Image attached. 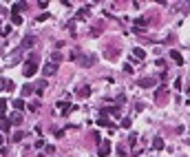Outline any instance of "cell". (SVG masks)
<instances>
[{
    "mask_svg": "<svg viewBox=\"0 0 190 157\" xmlns=\"http://www.w3.org/2000/svg\"><path fill=\"white\" fill-rule=\"evenodd\" d=\"M22 73H24V77H31V75H36V73H38V64H33V62H27V64H24V69H22Z\"/></svg>",
    "mask_w": 190,
    "mask_h": 157,
    "instance_id": "1",
    "label": "cell"
},
{
    "mask_svg": "<svg viewBox=\"0 0 190 157\" xmlns=\"http://www.w3.org/2000/svg\"><path fill=\"white\" fill-rule=\"evenodd\" d=\"M97 155H99V157L111 155V142H108V139H106V142H99V150H97Z\"/></svg>",
    "mask_w": 190,
    "mask_h": 157,
    "instance_id": "2",
    "label": "cell"
},
{
    "mask_svg": "<svg viewBox=\"0 0 190 157\" xmlns=\"http://www.w3.org/2000/svg\"><path fill=\"white\" fill-rule=\"evenodd\" d=\"M139 86H144V89H148V86H155L157 84V77H139L137 80Z\"/></svg>",
    "mask_w": 190,
    "mask_h": 157,
    "instance_id": "3",
    "label": "cell"
},
{
    "mask_svg": "<svg viewBox=\"0 0 190 157\" xmlns=\"http://www.w3.org/2000/svg\"><path fill=\"white\" fill-rule=\"evenodd\" d=\"M55 71H58V64H53V62H49V64L42 66V75H47V77H51Z\"/></svg>",
    "mask_w": 190,
    "mask_h": 157,
    "instance_id": "4",
    "label": "cell"
},
{
    "mask_svg": "<svg viewBox=\"0 0 190 157\" xmlns=\"http://www.w3.org/2000/svg\"><path fill=\"white\" fill-rule=\"evenodd\" d=\"M99 115H102V117H106V115H115V117H119V109H117V106H111V109H102V111H99Z\"/></svg>",
    "mask_w": 190,
    "mask_h": 157,
    "instance_id": "5",
    "label": "cell"
},
{
    "mask_svg": "<svg viewBox=\"0 0 190 157\" xmlns=\"http://www.w3.org/2000/svg\"><path fill=\"white\" fill-rule=\"evenodd\" d=\"M80 64L82 66H93L95 64V55H80Z\"/></svg>",
    "mask_w": 190,
    "mask_h": 157,
    "instance_id": "6",
    "label": "cell"
},
{
    "mask_svg": "<svg viewBox=\"0 0 190 157\" xmlns=\"http://www.w3.org/2000/svg\"><path fill=\"white\" fill-rule=\"evenodd\" d=\"M97 124H99V126H104V128L108 126V131H111V133H113L115 128H117V126L113 124V122H108V120H106V117H99V120H97Z\"/></svg>",
    "mask_w": 190,
    "mask_h": 157,
    "instance_id": "7",
    "label": "cell"
},
{
    "mask_svg": "<svg viewBox=\"0 0 190 157\" xmlns=\"http://www.w3.org/2000/svg\"><path fill=\"white\" fill-rule=\"evenodd\" d=\"M22 9H27V2H13V4H11V13H13V16H18Z\"/></svg>",
    "mask_w": 190,
    "mask_h": 157,
    "instance_id": "8",
    "label": "cell"
},
{
    "mask_svg": "<svg viewBox=\"0 0 190 157\" xmlns=\"http://www.w3.org/2000/svg\"><path fill=\"white\" fill-rule=\"evenodd\" d=\"M55 106H58V109H62V115H69V113H71V109H73V106H71L69 102H58Z\"/></svg>",
    "mask_w": 190,
    "mask_h": 157,
    "instance_id": "9",
    "label": "cell"
},
{
    "mask_svg": "<svg viewBox=\"0 0 190 157\" xmlns=\"http://www.w3.org/2000/svg\"><path fill=\"white\" fill-rule=\"evenodd\" d=\"M77 95H80V97H88V95H91V86H88V84L80 86V89H77Z\"/></svg>",
    "mask_w": 190,
    "mask_h": 157,
    "instance_id": "10",
    "label": "cell"
},
{
    "mask_svg": "<svg viewBox=\"0 0 190 157\" xmlns=\"http://www.w3.org/2000/svg\"><path fill=\"white\" fill-rule=\"evenodd\" d=\"M170 58H172V60H175V62H177V64H179V66L183 64V58H181V53H179V51H175V49H172V51H170Z\"/></svg>",
    "mask_w": 190,
    "mask_h": 157,
    "instance_id": "11",
    "label": "cell"
},
{
    "mask_svg": "<svg viewBox=\"0 0 190 157\" xmlns=\"http://www.w3.org/2000/svg\"><path fill=\"white\" fill-rule=\"evenodd\" d=\"M33 42H36V38H33V36H27L24 40H22V47H24V49H31Z\"/></svg>",
    "mask_w": 190,
    "mask_h": 157,
    "instance_id": "12",
    "label": "cell"
},
{
    "mask_svg": "<svg viewBox=\"0 0 190 157\" xmlns=\"http://www.w3.org/2000/svg\"><path fill=\"white\" fill-rule=\"evenodd\" d=\"M153 148H155V150H161V148H164V139H161L159 135L153 139Z\"/></svg>",
    "mask_w": 190,
    "mask_h": 157,
    "instance_id": "13",
    "label": "cell"
},
{
    "mask_svg": "<svg viewBox=\"0 0 190 157\" xmlns=\"http://www.w3.org/2000/svg\"><path fill=\"white\" fill-rule=\"evenodd\" d=\"M88 11H91V4H86V7H82L80 11H77V18H86Z\"/></svg>",
    "mask_w": 190,
    "mask_h": 157,
    "instance_id": "14",
    "label": "cell"
},
{
    "mask_svg": "<svg viewBox=\"0 0 190 157\" xmlns=\"http://www.w3.org/2000/svg\"><path fill=\"white\" fill-rule=\"evenodd\" d=\"M9 124H22V115L20 113H13V115H11V120H9Z\"/></svg>",
    "mask_w": 190,
    "mask_h": 157,
    "instance_id": "15",
    "label": "cell"
},
{
    "mask_svg": "<svg viewBox=\"0 0 190 157\" xmlns=\"http://www.w3.org/2000/svg\"><path fill=\"white\" fill-rule=\"evenodd\" d=\"M133 55H135L137 60H144V58H146V51H144V49H139V47H137L135 51H133Z\"/></svg>",
    "mask_w": 190,
    "mask_h": 157,
    "instance_id": "16",
    "label": "cell"
},
{
    "mask_svg": "<svg viewBox=\"0 0 190 157\" xmlns=\"http://www.w3.org/2000/svg\"><path fill=\"white\" fill-rule=\"evenodd\" d=\"M9 120H7V117H0V131H9Z\"/></svg>",
    "mask_w": 190,
    "mask_h": 157,
    "instance_id": "17",
    "label": "cell"
},
{
    "mask_svg": "<svg viewBox=\"0 0 190 157\" xmlns=\"http://www.w3.org/2000/svg\"><path fill=\"white\" fill-rule=\"evenodd\" d=\"M22 137H24V131H16L13 135H11V139H13V142H20Z\"/></svg>",
    "mask_w": 190,
    "mask_h": 157,
    "instance_id": "18",
    "label": "cell"
},
{
    "mask_svg": "<svg viewBox=\"0 0 190 157\" xmlns=\"http://www.w3.org/2000/svg\"><path fill=\"white\" fill-rule=\"evenodd\" d=\"M11 104H13V109H18V111H22V109H24V102H22V97H20V100H13Z\"/></svg>",
    "mask_w": 190,
    "mask_h": 157,
    "instance_id": "19",
    "label": "cell"
},
{
    "mask_svg": "<svg viewBox=\"0 0 190 157\" xmlns=\"http://www.w3.org/2000/svg\"><path fill=\"white\" fill-rule=\"evenodd\" d=\"M38 60H40V58H38V53H29V60H27V62H33V64H38Z\"/></svg>",
    "mask_w": 190,
    "mask_h": 157,
    "instance_id": "20",
    "label": "cell"
},
{
    "mask_svg": "<svg viewBox=\"0 0 190 157\" xmlns=\"http://www.w3.org/2000/svg\"><path fill=\"white\" fill-rule=\"evenodd\" d=\"M33 91V86H31V84H24V86H22V93H24V95H29Z\"/></svg>",
    "mask_w": 190,
    "mask_h": 157,
    "instance_id": "21",
    "label": "cell"
},
{
    "mask_svg": "<svg viewBox=\"0 0 190 157\" xmlns=\"http://www.w3.org/2000/svg\"><path fill=\"white\" fill-rule=\"evenodd\" d=\"M49 18H51V16H49L47 11H44V13H40V16H38V22H44V20H49Z\"/></svg>",
    "mask_w": 190,
    "mask_h": 157,
    "instance_id": "22",
    "label": "cell"
},
{
    "mask_svg": "<svg viewBox=\"0 0 190 157\" xmlns=\"http://www.w3.org/2000/svg\"><path fill=\"white\" fill-rule=\"evenodd\" d=\"M135 142H137V135H135V133H131V137H128V144H131V146H135Z\"/></svg>",
    "mask_w": 190,
    "mask_h": 157,
    "instance_id": "23",
    "label": "cell"
},
{
    "mask_svg": "<svg viewBox=\"0 0 190 157\" xmlns=\"http://www.w3.org/2000/svg\"><path fill=\"white\" fill-rule=\"evenodd\" d=\"M0 111H2V113L7 111V100H2V97H0Z\"/></svg>",
    "mask_w": 190,
    "mask_h": 157,
    "instance_id": "24",
    "label": "cell"
},
{
    "mask_svg": "<svg viewBox=\"0 0 190 157\" xmlns=\"http://www.w3.org/2000/svg\"><path fill=\"white\" fill-rule=\"evenodd\" d=\"M11 20H13V25H22V18H20V16H13Z\"/></svg>",
    "mask_w": 190,
    "mask_h": 157,
    "instance_id": "25",
    "label": "cell"
},
{
    "mask_svg": "<svg viewBox=\"0 0 190 157\" xmlns=\"http://www.w3.org/2000/svg\"><path fill=\"white\" fill-rule=\"evenodd\" d=\"M38 106H40L38 102H31V104H29V111H38Z\"/></svg>",
    "mask_w": 190,
    "mask_h": 157,
    "instance_id": "26",
    "label": "cell"
},
{
    "mask_svg": "<svg viewBox=\"0 0 190 157\" xmlns=\"http://www.w3.org/2000/svg\"><path fill=\"white\" fill-rule=\"evenodd\" d=\"M124 100H126L124 95H117V97H115V102H117V104H124Z\"/></svg>",
    "mask_w": 190,
    "mask_h": 157,
    "instance_id": "27",
    "label": "cell"
},
{
    "mask_svg": "<svg viewBox=\"0 0 190 157\" xmlns=\"http://www.w3.org/2000/svg\"><path fill=\"white\" fill-rule=\"evenodd\" d=\"M51 58H53V64H55V62H58V60H62V55H60V53H53Z\"/></svg>",
    "mask_w": 190,
    "mask_h": 157,
    "instance_id": "28",
    "label": "cell"
},
{
    "mask_svg": "<svg viewBox=\"0 0 190 157\" xmlns=\"http://www.w3.org/2000/svg\"><path fill=\"white\" fill-rule=\"evenodd\" d=\"M122 126L128 128V126H131V120H128V117H126V120H122Z\"/></svg>",
    "mask_w": 190,
    "mask_h": 157,
    "instance_id": "29",
    "label": "cell"
},
{
    "mask_svg": "<svg viewBox=\"0 0 190 157\" xmlns=\"http://www.w3.org/2000/svg\"><path fill=\"white\" fill-rule=\"evenodd\" d=\"M2 89H7V80H0V91Z\"/></svg>",
    "mask_w": 190,
    "mask_h": 157,
    "instance_id": "30",
    "label": "cell"
},
{
    "mask_svg": "<svg viewBox=\"0 0 190 157\" xmlns=\"http://www.w3.org/2000/svg\"><path fill=\"white\" fill-rule=\"evenodd\" d=\"M0 146H2V135H0Z\"/></svg>",
    "mask_w": 190,
    "mask_h": 157,
    "instance_id": "31",
    "label": "cell"
},
{
    "mask_svg": "<svg viewBox=\"0 0 190 157\" xmlns=\"http://www.w3.org/2000/svg\"><path fill=\"white\" fill-rule=\"evenodd\" d=\"M38 157H44V155H38Z\"/></svg>",
    "mask_w": 190,
    "mask_h": 157,
    "instance_id": "32",
    "label": "cell"
}]
</instances>
